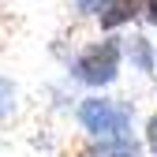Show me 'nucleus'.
Here are the masks:
<instances>
[{"mask_svg":"<svg viewBox=\"0 0 157 157\" xmlns=\"http://www.w3.org/2000/svg\"><path fill=\"white\" fill-rule=\"evenodd\" d=\"M75 78H82L90 86H101V82H112L116 71H120V45L105 37V41H97L90 49H82V56L75 60Z\"/></svg>","mask_w":157,"mask_h":157,"instance_id":"obj_1","label":"nucleus"},{"mask_svg":"<svg viewBox=\"0 0 157 157\" xmlns=\"http://www.w3.org/2000/svg\"><path fill=\"white\" fill-rule=\"evenodd\" d=\"M78 120L86 131L101 135V139H124L127 135V109H120L109 97H86L78 109Z\"/></svg>","mask_w":157,"mask_h":157,"instance_id":"obj_2","label":"nucleus"},{"mask_svg":"<svg viewBox=\"0 0 157 157\" xmlns=\"http://www.w3.org/2000/svg\"><path fill=\"white\" fill-rule=\"evenodd\" d=\"M142 8V0H109V4L101 8V26L112 30V26H124L127 19H135Z\"/></svg>","mask_w":157,"mask_h":157,"instance_id":"obj_3","label":"nucleus"},{"mask_svg":"<svg viewBox=\"0 0 157 157\" xmlns=\"http://www.w3.org/2000/svg\"><path fill=\"white\" fill-rule=\"evenodd\" d=\"M131 60L135 64H139L142 71H153V52H150V41H146V37H131Z\"/></svg>","mask_w":157,"mask_h":157,"instance_id":"obj_4","label":"nucleus"},{"mask_svg":"<svg viewBox=\"0 0 157 157\" xmlns=\"http://www.w3.org/2000/svg\"><path fill=\"white\" fill-rule=\"evenodd\" d=\"M146 142H150V150L157 153V116H153V120L146 124Z\"/></svg>","mask_w":157,"mask_h":157,"instance_id":"obj_5","label":"nucleus"},{"mask_svg":"<svg viewBox=\"0 0 157 157\" xmlns=\"http://www.w3.org/2000/svg\"><path fill=\"white\" fill-rule=\"evenodd\" d=\"M142 11H146L150 23H157V0H142Z\"/></svg>","mask_w":157,"mask_h":157,"instance_id":"obj_6","label":"nucleus"},{"mask_svg":"<svg viewBox=\"0 0 157 157\" xmlns=\"http://www.w3.org/2000/svg\"><path fill=\"white\" fill-rule=\"evenodd\" d=\"M97 4H101V8H105V4H109V0H78V8H82V11H97Z\"/></svg>","mask_w":157,"mask_h":157,"instance_id":"obj_7","label":"nucleus"}]
</instances>
